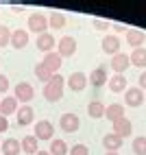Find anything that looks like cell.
Here are the masks:
<instances>
[{
  "label": "cell",
  "mask_w": 146,
  "mask_h": 155,
  "mask_svg": "<svg viewBox=\"0 0 146 155\" xmlns=\"http://www.w3.org/2000/svg\"><path fill=\"white\" fill-rule=\"evenodd\" d=\"M63 85H66V79L61 74H55L48 83H44V98L48 103L61 101V96H63Z\"/></svg>",
  "instance_id": "6da1fadb"
},
{
  "label": "cell",
  "mask_w": 146,
  "mask_h": 155,
  "mask_svg": "<svg viewBox=\"0 0 146 155\" xmlns=\"http://www.w3.org/2000/svg\"><path fill=\"white\" fill-rule=\"evenodd\" d=\"M28 31L35 33V35L48 33V18L44 13H31L28 15Z\"/></svg>",
  "instance_id": "7a4b0ae2"
},
{
  "label": "cell",
  "mask_w": 146,
  "mask_h": 155,
  "mask_svg": "<svg viewBox=\"0 0 146 155\" xmlns=\"http://www.w3.org/2000/svg\"><path fill=\"white\" fill-rule=\"evenodd\" d=\"M33 96H35V90H33L31 83H26V81H20L15 85V90H13V98L18 103H24V105H28V103L33 101Z\"/></svg>",
  "instance_id": "3957f363"
},
{
  "label": "cell",
  "mask_w": 146,
  "mask_h": 155,
  "mask_svg": "<svg viewBox=\"0 0 146 155\" xmlns=\"http://www.w3.org/2000/svg\"><path fill=\"white\" fill-rule=\"evenodd\" d=\"M57 53H59L61 59H63V57H72V55L76 53V39L72 37V35L61 37L59 42H57Z\"/></svg>",
  "instance_id": "277c9868"
},
{
  "label": "cell",
  "mask_w": 146,
  "mask_h": 155,
  "mask_svg": "<svg viewBox=\"0 0 146 155\" xmlns=\"http://www.w3.org/2000/svg\"><path fill=\"white\" fill-rule=\"evenodd\" d=\"M59 127L63 129L66 133H74V131H79V127H81V118L76 116V114H72V111L61 114V118H59Z\"/></svg>",
  "instance_id": "5b68a950"
},
{
  "label": "cell",
  "mask_w": 146,
  "mask_h": 155,
  "mask_svg": "<svg viewBox=\"0 0 146 155\" xmlns=\"http://www.w3.org/2000/svg\"><path fill=\"white\" fill-rule=\"evenodd\" d=\"M33 136L37 140H55V127L50 120H39L35 122V133Z\"/></svg>",
  "instance_id": "8992f818"
},
{
  "label": "cell",
  "mask_w": 146,
  "mask_h": 155,
  "mask_svg": "<svg viewBox=\"0 0 146 155\" xmlns=\"http://www.w3.org/2000/svg\"><path fill=\"white\" fill-rule=\"evenodd\" d=\"M120 46H122V39L118 35H105V39L100 42V48H102V53H107V55H118L120 53Z\"/></svg>",
  "instance_id": "52a82bcc"
},
{
  "label": "cell",
  "mask_w": 146,
  "mask_h": 155,
  "mask_svg": "<svg viewBox=\"0 0 146 155\" xmlns=\"http://www.w3.org/2000/svg\"><path fill=\"white\" fill-rule=\"evenodd\" d=\"M87 83L92 87H102L107 83V68L105 66H98V68H94L89 72V77H87Z\"/></svg>",
  "instance_id": "ba28073f"
},
{
  "label": "cell",
  "mask_w": 146,
  "mask_h": 155,
  "mask_svg": "<svg viewBox=\"0 0 146 155\" xmlns=\"http://www.w3.org/2000/svg\"><path fill=\"white\" fill-rule=\"evenodd\" d=\"M66 83H68V87L72 92H83L87 87V74H83V72H72Z\"/></svg>",
  "instance_id": "9c48e42d"
},
{
  "label": "cell",
  "mask_w": 146,
  "mask_h": 155,
  "mask_svg": "<svg viewBox=\"0 0 146 155\" xmlns=\"http://www.w3.org/2000/svg\"><path fill=\"white\" fill-rule=\"evenodd\" d=\"M111 133H116V136L118 138H129L131 136V133H133V122L127 118V116H124V118H120V120H116V122H113V131Z\"/></svg>",
  "instance_id": "30bf717a"
},
{
  "label": "cell",
  "mask_w": 146,
  "mask_h": 155,
  "mask_svg": "<svg viewBox=\"0 0 146 155\" xmlns=\"http://www.w3.org/2000/svg\"><path fill=\"white\" fill-rule=\"evenodd\" d=\"M129 66H131V59H129L127 53H118V55L111 57V70L116 72V74H124Z\"/></svg>",
  "instance_id": "8fae6325"
},
{
  "label": "cell",
  "mask_w": 146,
  "mask_h": 155,
  "mask_svg": "<svg viewBox=\"0 0 146 155\" xmlns=\"http://www.w3.org/2000/svg\"><path fill=\"white\" fill-rule=\"evenodd\" d=\"M124 103H127L129 107H140L144 103V92L140 87H127V92H124Z\"/></svg>",
  "instance_id": "7c38bea8"
},
{
  "label": "cell",
  "mask_w": 146,
  "mask_h": 155,
  "mask_svg": "<svg viewBox=\"0 0 146 155\" xmlns=\"http://www.w3.org/2000/svg\"><path fill=\"white\" fill-rule=\"evenodd\" d=\"M55 44H57V39L50 35V33H44V35H37V39H35V46H37V50H41V53H53L55 50Z\"/></svg>",
  "instance_id": "4fadbf2b"
},
{
  "label": "cell",
  "mask_w": 146,
  "mask_h": 155,
  "mask_svg": "<svg viewBox=\"0 0 146 155\" xmlns=\"http://www.w3.org/2000/svg\"><path fill=\"white\" fill-rule=\"evenodd\" d=\"M26 44H28V31H24V28L11 31V46H13L15 50L26 48Z\"/></svg>",
  "instance_id": "5bb4252c"
},
{
  "label": "cell",
  "mask_w": 146,
  "mask_h": 155,
  "mask_svg": "<svg viewBox=\"0 0 146 155\" xmlns=\"http://www.w3.org/2000/svg\"><path fill=\"white\" fill-rule=\"evenodd\" d=\"M15 116H18V125H20V127H28L31 122L35 120V109L31 107V105H24V107L18 109Z\"/></svg>",
  "instance_id": "9a60e30c"
},
{
  "label": "cell",
  "mask_w": 146,
  "mask_h": 155,
  "mask_svg": "<svg viewBox=\"0 0 146 155\" xmlns=\"http://www.w3.org/2000/svg\"><path fill=\"white\" fill-rule=\"evenodd\" d=\"M41 64H44V66H46V68H48V70L55 74V72L61 68V64H63V59L59 57V53H57V50H53V53H46V55H44Z\"/></svg>",
  "instance_id": "2e32d148"
},
{
  "label": "cell",
  "mask_w": 146,
  "mask_h": 155,
  "mask_svg": "<svg viewBox=\"0 0 146 155\" xmlns=\"http://www.w3.org/2000/svg\"><path fill=\"white\" fill-rule=\"evenodd\" d=\"M18 101L13 96H5V98H0V116H11V114H18Z\"/></svg>",
  "instance_id": "e0dca14e"
},
{
  "label": "cell",
  "mask_w": 146,
  "mask_h": 155,
  "mask_svg": "<svg viewBox=\"0 0 146 155\" xmlns=\"http://www.w3.org/2000/svg\"><path fill=\"white\" fill-rule=\"evenodd\" d=\"M144 39H146V33H144V31H140V28H129V31H127V44H131L133 50H135V48H142Z\"/></svg>",
  "instance_id": "ac0fdd59"
},
{
  "label": "cell",
  "mask_w": 146,
  "mask_h": 155,
  "mask_svg": "<svg viewBox=\"0 0 146 155\" xmlns=\"http://www.w3.org/2000/svg\"><path fill=\"white\" fill-rule=\"evenodd\" d=\"M105 118L113 125L116 120L124 118V107L120 105V103H111V105H107V107H105Z\"/></svg>",
  "instance_id": "d6986e66"
},
{
  "label": "cell",
  "mask_w": 146,
  "mask_h": 155,
  "mask_svg": "<svg viewBox=\"0 0 146 155\" xmlns=\"http://www.w3.org/2000/svg\"><path fill=\"white\" fill-rule=\"evenodd\" d=\"M107 83H109V90L116 92V94H122V92H127V87H129L127 85V77H124V74H113Z\"/></svg>",
  "instance_id": "ffe728a7"
},
{
  "label": "cell",
  "mask_w": 146,
  "mask_h": 155,
  "mask_svg": "<svg viewBox=\"0 0 146 155\" xmlns=\"http://www.w3.org/2000/svg\"><path fill=\"white\" fill-rule=\"evenodd\" d=\"M0 149H2V155H20L22 153V147L15 138H7L5 142H0Z\"/></svg>",
  "instance_id": "44dd1931"
},
{
  "label": "cell",
  "mask_w": 146,
  "mask_h": 155,
  "mask_svg": "<svg viewBox=\"0 0 146 155\" xmlns=\"http://www.w3.org/2000/svg\"><path fill=\"white\" fill-rule=\"evenodd\" d=\"M39 140L35 136H24L22 140H20V147H22V153H28V155H35L39 151Z\"/></svg>",
  "instance_id": "7402d4cb"
},
{
  "label": "cell",
  "mask_w": 146,
  "mask_h": 155,
  "mask_svg": "<svg viewBox=\"0 0 146 155\" xmlns=\"http://www.w3.org/2000/svg\"><path fill=\"white\" fill-rule=\"evenodd\" d=\"M102 147L107 149V153H118V149L122 147V138H118L116 133H107L102 138Z\"/></svg>",
  "instance_id": "603a6c76"
},
{
  "label": "cell",
  "mask_w": 146,
  "mask_h": 155,
  "mask_svg": "<svg viewBox=\"0 0 146 155\" xmlns=\"http://www.w3.org/2000/svg\"><path fill=\"white\" fill-rule=\"evenodd\" d=\"M129 59H131V66H135V68H146V48L142 46V48H135L133 53L129 55Z\"/></svg>",
  "instance_id": "cb8c5ba5"
},
{
  "label": "cell",
  "mask_w": 146,
  "mask_h": 155,
  "mask_svg": "<svg viewBox=\"0 0 146 155\" xmlns=\"http://www.w3.org/2000/svg\"><path fill=\"white\" fill-rule=\"evenodd\" d=\"M87 116L89 118H105V103L92 101L89 105H87Z\"/></svg>",
  "instance_id": "d4e9b609"
},
{
  "label": "cell",
  "mask_w": 146,
  "mask_h": 155,
  "mask_svg": "<svg viewBox=\"0 0 146 155\" xmlns=\"http://www.w3.org/2000/svg\"><path fill=\"white\" fill-rule=\"evenodd\" d=\"M50 142H53V144H50V149H48L50 155H68V142L66 140L55 138V140H50Z\"/></svg>",
  "instance_id": "484cf974"
},
{
  "label": "cell",
  "mask_w": 146,
  "mask_h": 155,
  "mask_svg": "<svg viewBox=\"0 0 146 155\" xmlns=\"http://www.w3.org/2000/svg\"><path fill=\"white\" fill-rule=\"evenodd\" d=\"M66 22H68V20H66V15L61 11H53L48 15V26H53V28H63Z\"/></svg>",
  "instance_id": "4316f807"
},
{
  "label": "cell",
  "mask_w": 146,
  "mask_h": 155,
  "mask_svg": "<svg viewBox=\"0 0 146 155\" xmlns=\"http://www.w3.org/2000/svg\"><path fill=\"white\" fill-rule=\"evenodd\" d=\"M35 77H37L39 81H44V83H48V81L53 79L55 74H53V72H50L44 64H37V66H35Z\"/></svg>",
  "instance_id": "83f0119b"
},
{
  "label": "cell",
  "mask_w": 146,
  "mask_h": 155,
  "mask_svg": "<svg viewBox=\"0 0 146 155\" xmlns=\"http://www.w3.org/2000/svg\"><path fill=\"white\" fill-rule=\"evenodd\" d=\"M133 153L135 155H146V136H138V138H133Z\"/></svg>",
  "instance_id": "f1b7e54d"
},
{
  "label": "cell",
  "mask_w": 146,
  "mask_h": 155,
  "mask_svg": "<svg viewBox=\"0 0 146 155\" xmlns=\"http://www.w3.org/2000/svg\"><path fill=\"white\" fill-rule=\"evenodd\" d=\"M7 44H11V31L5 24H0V48H5Z\"/></svg>",
  "instance_id": "f546056e"
},
{
  "label": "cell",
  "mask_w": 146,
  "mask_h": 155,
  "mask_svg": "<svg viewBox=\"0 0 146 155\" xmlns=\"http://www.w3.org/2000/svg\"><path fill=\"white\" fill-rule=\"evenodd\" d=\"M92 22H94V28H98V31H107V28L111 26L109 20H102V18H94Z\"/></svg>",
  "instance_id": "4dcf8cb0"
},
{
  "label": "cell",
  "mask_w": 146,
  "mask_h": 155,
  "mask_svg": "<svg viewBox=\"0 0 146 155\" xmlns=\"http://www.w3.org/2000/svg\"><path fill=\"white\" fill-rule=\"evenodd\" d=\"M70 155H89V149L85 144H74V147L70 149Z\"/></svg>",
  "instance_id": "1f68e13d"
},
{
  "label": "cell",
  "mask_w": 146,
  "mask_h": 155,
  "mask_svg": "<svg viewBox=\"0 0 146 155\" xmlns=\"http://www.w3.org/2000/svg\"><path fill=\"white\" fill-rule=\"evenodd\" d=\"M9 90V79L5 74H0V92H7Z\"/></svg>",
  "instance_id": "d6a6232c"
},
{
  "label": "cell",
  "mask_w": 146,
  "mask_h": 155,
  "mask_svg": "<svg viewBox=\"0 0 146 155\" xmlns=\"http://www.w3.org/2000/svg\"><path fill=\"white\" fill-rule=\"evenodd\" d=\"M7 129H9V120L5 116H0V133H5Z\"/></svg>",
  "instance_id": "836d02e7"
},
{
  "label": "cell",
  "mask_w": 146,
  "mask_h": 155,
  "mask_svg": "<svg viewBox=\"0 0 146 155\" xmlns=\"http://www.w3.org/2000/svg\"><path fill=\"white\" fill-rule=\"evenodd\" d=\"M138 83H140V85H138L140 90H146V72H142V74H140V79H138Z\"/></svg>",
  "instance_id": "e575fe53"
},
{
  "label": "cell",
  "mask_w": 146,
  "mask_h": 155,
  "mask_svg": "<svg viewBox=\"0 0 146 155\" xmlns=\"http://www.w3.org/2000/svg\"><path fill=\"white\" fill-rule=\"evenodd\" d=\"M11 11H13V13H22L24 7H22V5H11Z\"/></svg>",
  "instance_id": "d590c367"
},
{
  "label": "cell",
  "mask_w": 146,
  "mask_h": 155,
  "mask_svg": "<svg viewBox=\"0 0 146 155\" xmlns=\"http://www.w3.org/2000/svg\"><path fill=\"white\" fill-rule=\"evenodd\" d=\"M35 155H50V153H48V151H37Z\"/></svg>",
  "instance_id": "8d00e7d4"
},
{
  "label": "cell",
  "mask_w": 146,
  "mask_h": 155,
  "mask_svg": "<svg viewBox=\"0 0 146 155\" xmlns=\"http://www.w3.org/2000/svg\"><path fill=\"white\" fill-rule=\"evenodd\" d=\"M105 155H118V153H105Z\"/></svg>",
  "instance_id": "74e56055"
}]
</instances>
